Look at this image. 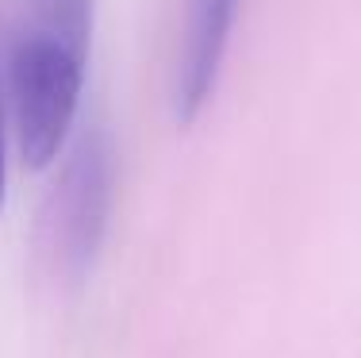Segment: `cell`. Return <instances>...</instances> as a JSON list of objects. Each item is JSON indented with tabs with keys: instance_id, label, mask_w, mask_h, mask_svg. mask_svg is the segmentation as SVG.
<instances>
[{
	"instance_id": "obj_2",
	"label": "cell",
	"mask_w": 361,
	"mask_h": 358,
	"mask_svg": "<svg viewBox=\"0 0 361 358\" xmlns=\"http://www.w3.org/2000/svg\"><path fill=\"white\" fill-rule=\"evenodd\" d=\"M111 185H116V162L108 135H81L62 162L39 227L47 262L62 278H81L85 270H92V258L108 232Z\"/></svg>"
},
{
	"instance_id": "obj_1",
	"label": "cell",
	"mask_w": 361,
	"mask_h": 358,
	"mask_svg": "<svg viewBox=\"0 0 361 358\" xmlns=\"http://www.w3.org/2000/svg\"><path fill=\"white\" fill-rule=\"evenodd\" d=\"M89 0H31V23L8 58V105L20 155L31 169L58 162L77 119L89 58Z\"/></svg>"
},
{
	"instance_id": "obj_3",
	"label": "cell",
	"mask_w": 361,
	"mask_h": 358,
	"mask_svg": "<svg viewBox=\"0 0 361 358\" xmlns=\"http://www.w3.org/2000/svg\"><path fill=\"white\" fill-rule=\"evenodd\" d=\"M243 0H188L185 31L173 66V116L177 124H192L208 108L219 85L223 58H227L231 35Z\"/></svg>"
},
{
	"instance_id": "obj_4",
	"label": "cell",
	"mask_w": 361,
	"mask_h": 358,
	"mask_svg": "<svg viewBox=\"0 0 361 358\" xmlns=\"http://www.w3.org/2000/svg\"><path fill=\"white\" fill-rule=\"evenodd\" d=\"M8 193V143H4V116H0V208H4Z\"/></svg>"
}]
</instances>
